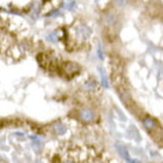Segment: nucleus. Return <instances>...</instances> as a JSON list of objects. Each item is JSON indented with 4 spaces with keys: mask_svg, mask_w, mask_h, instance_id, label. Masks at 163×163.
I'll return each instance as SVG.
<instances>
[{
    "mask_svg": "<svg viewBox=\"0 0 163 163\" xmlns=\"http://www.w3.org/2000/svg\"><path fill=\"white\" fill-rule=\"evenodd\" d=\"M0 163H4V162H0Z\"/></svg>",
    "mask_w": 163,
    "mask_h": 163,
    "instance_id": "1",
    "label": "nucleus"
}]
</instances>
